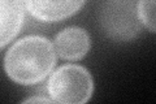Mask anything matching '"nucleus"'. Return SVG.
<instances>
[{
    "label": "nucleus",
    "mask_w": 156,
    "mask_h": 104,
    "mask_svg": "<svg viewBox=\"0 0 156 104\" xmlns=\"http://www.w3.org/2000/svg\"><path fill=\"white\" fill-rule=\"evenodd\" d=\"M91 41L87 31L82 27L70 26L61 30L55 38L56 53L64 60H81L89 52Z\"/></svg>",
    "instance_id": "5"
},
{
    "label": "nucleus",
    "mask_w": 156,
    "mask_h": 104,
    "mask_svg": "<svg viewBox=\"0 0 156 104\" xmlns=\"http://www.w3.org/2000/svg\"><path fill=\"white\" fill-rule=\"evenodd\" d=\"M56 64L53 44L39 35H29L14 42L4 57L7 76L20 85L43 81Z\"/></svg>",
    "instance_id": "1"
},
{
    "label": "nucleus",
    "mask_w": 156,
    "mask_h": 104,
    "mask_svg": "<svg viewBox=\"0 0 156 104\" xmlns=\"http://www.w3.org/2000/svg\"><path fill=\"white\" fill-rule=\"evenodd\" d=\"M83 3L85 0H25L31 16L43 22H57L70 17Z\"/></svg>",
    "instance_id": "4"
},
{
    "label": "nucleus",
    "mask_w": 156,
    "mask_h": 104,
    "mask_svg": "<svg viewBox=\"0 0 156 104\" xmlns=\"http://www.w3.org/2000/svg\"><path fill=\"white\" fill-rule=\"evenodd\" d=\"M47 90L50 98L56 103L82 104L90 100L94 81L86 68L68 64L52 73Z\"/></svg>",
    "instance_id": "2"
},
{
    "label": "nucleus",
    "mask_w": 156,
    "mask_h": 104,
    "mask_svg": "<svg viewBox=\"0 0 156 104\" xmlns=\"http://www.w3.org/2000/svg\"><path fill=\"white\" fill-rule=\"evenodd\" d=\"M100 22L107 35L116 41H129L142 27L133 0H108L101 9Z\"/></svg>",
    "instance_id": "3"
},
{
    "label": "nucleus",
    "mask_w": 156,
    "mask_h": 104,
    "mask_svg": "<svg viewBox=\"0 0 156 104\" xmlns=\"http://www.w3.org/2000/svg\"><path fill=\"white\" fill-rule=\"evenodd\" d=\"M139 20L150 31L156 33V0H138Z\"/></svg>",
    "instance_id": "7"
},
{
    "label": "nucleus",
    "mask_w": 156,
    "mask_h": 104,
    "mask_svg": "<svg viewBox=\"0 0 156 104\" xmlns=\"http://www.w3.org/2000/svg\"><path fill=\"white\" fill-rule=\"evenodd\" d=\"M0 46L5 47L18 34L23 22L22 0H0Z\"/></svg>",
    "instance_id": "6"
},
{
    "label": "nucleus",
    "mask_w": 156,
    "mask_h": 104,
    "mask_svg": "<svg viewBox=\"0 0 156 104\" xmlns=\"http://www.w3.org/2000/svg\"><path fill=\"white\" fill-rule=\"evenodd\" d=\"M53 100L50 98H44V96H33V98H29L26 100H23V103H52Z\"/></svg>",
    "instance_id": "8"
}]
</instances>
